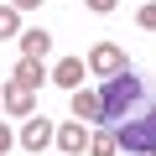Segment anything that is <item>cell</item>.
Listing matches in <instances>:
<instances>
[{
  "label": "cell",
  "instance_id": "obj_1",
  "mask_svg": "<svg viewBox=\"0 0 156 156\" xmlns=\"http://www.w3.org/2000/svg\"><path fill=\"white\" fill-rule=\"evenodd\" d=\"M99 104H104V120L115 146L130 151V156H151L156 151V94L146 89V78H135L130 68H120L115 78H104L99 89Z\"/></svg>",
  "mask_w": 156,
  "mask_h": 156
},
{
  "label": "cell",
  "instance_id": "obj_2",
  "mask_svg": "<svg viewBox=\"0 0 156 156\" xmlns=\"http://www.w3.org/2000/svg\"><path fill=\"white\" fill-rule=\"evenodd\" d=\"M120 68H130V62H125V52H120L115 42H94V47H89V73H99V78H115Z\"/></svg>",
  "mask_w": 156,
  "mask_h": 156
},
{
  "label": "cell",
  "instance_id": "obj_3",
  "mask_svg": "<svg viewBox=\"0 0 156 156\" xmlns=\"http://www.w3.org/2000/svg\"><path fill=\"white\" fill-rule=\"evenodd\" d=\"M37 89H26V83H5V89H0V109H5V115H37V99H31Z\"/></svg>",
  "mask_w": 156,
  "mask_h": 156
},
{
  "label": "cell",
  "instance_id": "obj_4",
  "mask_svg": "<svg viewBox=\"0 0 156 156\" xmlns=\"http://www.w3.org/2000/svg\"><path fill=\"white\" fill-rule=\"evenodd\" d=\"M73 115L83 125H99L104 120V104H99V89H73Z\"/></svg>",
  "mask_w": 156,
  "mask_h": 156
},
{
  "label": "cell",
  "instance_id": "obj_5",
  "mask_svg": "<svg viewBox=\"0 0 156 156\" xmlns=\"http://www.w3.org/2000/svg\"><path fill=\"white\" fill-rule=\"evenodd\" d=\"M68 156H78V151H83L89 146V130H83V120H68V125H57V135H52Z\"/></svg>",
  "mask_w": 156,
  "mask_h": 156
},
{
  "label": "cell",
  "instance_id": "obj_6",
  "mask_svg": "<svg viewBox=\"0 0 156 156\" xmlns=\"http://www.w3.org/2000/svg\"><path fill=\"white\" fill-rule=\"evenodd\" d=\"M52 135H57V130H52L42 115H26V130H21V146H26V151H42Z\"/></svg>",
  "mask_w": 156,
  "mask_h": 156
},
{
  "label": "cell",
  "instance_id": "obj_7",
  "mask_svg": "<svg viewBox=\"0 0 156 156\" xmlns=\"http://www.w3.org/2000/svg\"><path fill=\"white\" fill-rule=\"evenodd\" d=\"M52 83H62V89H83V57H62V62L52 68Z\"/></svg>",
  "mask_w": 156,
  "mask_h": 156
},
{
  "label": "cell",
  "instance_id": "obj_8",
  "mask_svg": "<svg viewBox=\"0 0 156 156\" xmlns=\"http://www.w3.org/2000/svg\"><path fill=\"white\" fill-rule=\"evenodd\" d=\"M42 78H47V73H42V62H37V57H21V62L11 68V83H26V89H42Z\"/></svg>",
  "mask_w": 156,
  "mask_h": 156
},
{
  "label": "cell",
  "instance_id": "obj_9",
  "mask_svg": "<svg viewBox=\"0 0 156 156\" xmlns=\"http://www.w3.org/2000/svg\"><path fill=\"white\" fill-rule=\"evenodd\" d=\"M21 52H26V57H37V62H42V57H47V52H52V37H47V31H42V26H31V31H21Z\"/></svg>",
  "mask_w": 156,
  "mask_h": 156
},
{
  "label": "cell",
  "instance_id": "obj_10",
  "mask_svg": "<svg viewBox=\"0 0 156 156\" xmlns=\"http://www.w3.org/2000/svg\"><path fill=\"white\" fill-rule=\"evenodd\" d=\"M5 37H21V11L16 5H0V42Z\"/></svg>",
  "mask_w": 156,
  "mask_h": 156
},
{
  "label": "cell",
  "instance_id": "obj_11",
  "mask_svg": "<svg viewBox=\"0 0 156 156\" xmlns=\"http://www.w3.org/2000/svg\"><path fill=\"white\" fill-rule=\"evenodd\" d=\"M120 146H115V135L109 130H99V135H89V156H115Z\"/></svg>",
  "mask_w": 156,
  "mask_h": 156
},
{
  "label": "cell",
  "instance_id": "obj_12",
  "mask_svg": "<svg viewBox=\"0 0 156 156\" xmlns=\"http://www.w3.org/2000/svg\"><path fill=\"white\" fill-rule=\"evenodd\" d=\"M135 21H140V26H146V31H156V0H146V5H140V11H135Z\"/></svg>",
  "mask_w": 156,
  "mask_h": 156
},
{
  "label": "cell",
  "instance_id": "obj_13",
  "mask_svg": "<svg viewBox=\"0 0 156 156\" xmlns=\"http://www.w3.org/2000/svg\"><path fill=\"white\" fill-rule=\"evenodd\" d=\"M83 5H89V11H99V16H104V11H115V0H83Z\"/></svg>",
  "mask_w": 156,
  "mask_h": 156
},
{
  "label": "cell",
  "instance_id": "obj_14",
  "mask_svg": "<svg viewBox=\"0 0 156 156\" xmlns=\"http://www.w3.org/2000/svg\"><path fill=\"white\" fill-rule=\"evenodd\" d=\"M11 151V130H5V120H0V156Z\"/></svg>",
  "mask_w": 156,
  "mask_h": 156
},
{
  "label": "cell",
  "instance_id": "obj_15",
  "mask_svg": "<svg viewBox=\"0 0 156 156\" xmlns=\"http://www.w3.org/2000/svg\"><path fill=\"white\" fill-rule=\"evenodd\" d=\"M11 5H16V11H37L42 0H11Z\"/></svg>",
  "mask_w": 156,
  "mask_h": 156
},
{
  "label": "cell",
  "instance_id": "obj_16",
  "mask_svg": "<svg viewBox=\"0 0 156 156\" xmlns=\"http://www.w3.org/2000/svg\"><path fill=\"white\" fill-rule=\"evenodd\" d=\"M151 156H156V151H151Z\"/></svg>",
  "mask_w": 156,
  "mask_h": 156
}]
</instances>
